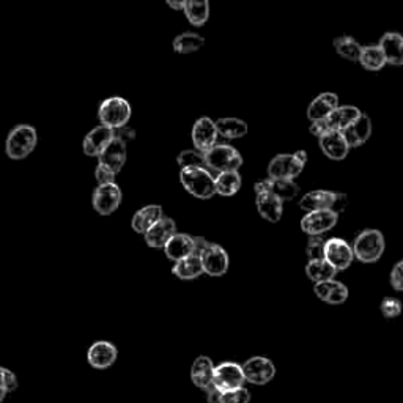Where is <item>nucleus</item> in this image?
I'll return each mask as SVG.
<instances>
[{
	"instance_id": "b1692460",
	"label": "nucleus",
	"mask_w": 403,
	"mask_h": 403,
	"mask_svg": "<svg viewBox=\"0 0 403 403\" xmlns=\"http://www.w3.org/2000/svg\"><path fill=\"white\" fill-rule=\"evenodd\" d=\"M256 204L260 216H262L265 221L273 224L281 221L283 213V200L273 196L270 192H260L257 194Z\"/></svg>"
},
{
	"instance_id": "473e14b6",
	"label": "nucleus",
	"mask_w": 403,
	"mask_h": 403,
	"mask_svg": "<svg viewBox=\"0 0 403 403\" xmlns=\"http://www.w3.org/2000/svg\"><path fill=\"white\" fill-rule=\"evenodd\" d=\"M216 126H218L219 136L226 139H241L248 134V123L240 118L235 117H226L216 120Z\"/></svg>"
},
{
	"instance_id": "79ce46f5",
	"label": "nucleus",
	"mask_w": 403,
	"mask_h": 403,
	"mask_svg": "<svg viewBox=\"0 0 403 403\" xmlns=\"http://www.w3.org/2000/svg\"><path fill=\"white\" fill-rule=\"evenodd\" d=\"M337 281H323V282H317L315 283V287H313V292H315V295L320 298L322 301H326L328 300V296L331 295L333 290L337 287Z\"/></svg>"
},
{
	"instance_id": "c85d7f7f",
	"label": "nucleus",
	"mask_w": 403,
	"mask_h": 403,
	"mask_svg": "<svg viewBox=\"0 0 403 403\" xmlns=\"http://www.w3.org/2000/svg\"><path fill=\"white\" fill-rule=\"evenodd\" d=\"M172 273L183 281H191L199 278L202 273H205L204 263H202V257L197 256V253H192L189 257L178 260V262H175L174 268H172Z\"/></svg>"
},
{
	"instance_id": "58836bf2",
	"label": "nucleus",
	"mask_w": 403,
	"mask_h": 403,
	"mask_svg": "<svg viewBox=\"0 0 403 403\" xmlns=\"http://www.w3.org/2000/svg\"><path fill=\"white\" fill-rule=\"evenodd\" d=\"M0 375H2V384H0V399L4 400L6 397V394L13 392L18 387V378L9 369L0 370Z\"/></svg>"
},
{
	"instance_id": "37998d69",
	"label": "nucleus",
	"mask_w": 403,
	"mask_h": 403,
	"mask_svg": "<svg viewBox=\"0 0 403 403\" xmlns=\"http://www.w3.org/2000/svg\"><path fill=\"white\" fill-rule=\"evenodd\" d=\"M115 172L109 169L108 166H104V164H100L98 162V166H96V170H95V177H96V180H98L100 184H108V183H115Z\"/></svg>"
},
{
	"instance_id": "f3484780",
	"label": "nucleus",
	"mask_w": 403,
	"mask_h": 403,
	"mask_svg": "<svg viewBox=\"0 0 403 403\" xmlns=\"http://www.w3.org/2000/svg\"><path fill=\"white\" fill-rule=\"evenodd\" d=\"M115 137V130L109 128L106 125H100L93 128L90 132L87 134L84 139V144H82V148H84V153L87 156H98L106 150V147L110 144L112 139Z\"/></svg>"
},
{
	"instance_id": "9d476101",
	"label": "nucleus",
	"mask_w": 403,
	"mask_h": 403,
	"mask_svg": "<svg viewBox=\"0 0 403 403\" xmlns=\"http://www.w3.org/2000/svg\"><path fill=\"white\" fill-rule=\"evenodd\" d=\"M325 258L330 262L335 270L343 271L352 265L355 258V251L345 240L342 238H331L326 241Z\"/></svg>"
},
{
	"instance_id": "5701e85b",
	"label": "nucleus",
	"mask_w": 403,
	"mask_h": 403,
	"mask_svg": "<svg viewBox=\"0 0 403 403\" xmlns=\"http://www.w3.org/2000/svg\"><path fill=\"white\" fill-rule=\"evenodd\" d=\"M164 252H166V256L170 260L178 262V260L189 257L194 252H196V240H194V236H189V235L175 234L170 238V241L166 244Z\"/></svg>"
},
{
	"instance_id": "cd10ccee",
	"label": "nucleus",
	"mask_w": 403,
	"mask_h": 403,
	"mask_svg": "<svg viewBox=\"0 0 403 403\" xmlns=\"http://www.w3.org/2000/svg\"><path fill=\"white\" fill-rule=\"evenodd\" d=\"M362 115V112L356 106H339L330 117L325 118L330 130L345 131L348 126H352L357 118Z\"/></svg>"
},
{
	"instance_id": "de8ad7c7",
	"label": "nucleus",
	"mask_w": 403,
	"mask_h": 403,
	"mask_svg": "<svg viewBox=\"0 0 403 403\" xmlns=\"http://www.w3.org/2000/svg\"><path fill=\"white\" fill-rule=\"evenodd\" d=\"M115 137L122 139L123 142H126V144H128L130 140H132L134 137H136V131H134L132 128H130V126H122V128L115 130Z\"/></svg>"
},
{
	"instance_id": "423d86ee",
	"label": "nucleus",
	"mask_w": 403,
	"mask_h": 403,
	"mask_svg": "<svg viewBox=\"0 0 403 403\" xmlns=\"http://www.w3.org/2000/svg\"><path fill=\"white\" fill-rule=\"evenodd\" d=\"M205 159L208 169L218 172V174L229 170H238L243 166V156L240 155V152L232 145L226 144H216L210 150L205 152Z\"/></svg>"
},
{
	"instance_id": "412c9836",
	"label": "nucleus",
	"mask_w": 403,
	"mask_h": 403,
	"mask_svg": "<svg viewBox=\"0 0 403 403\" xmlns=\"http://www.w3.org/2000/svg\"><path fill=\"white\" fill-rule=\"evenodd\" d=\"M126 156H128V153H126V142L118 137H114L110 144L106 147V150L98 156V159L100 164H104V166H108L109 169L114 170L115 174H118L125 166Z\"/></svg>"
},
{
	"instance_id": "f8f14e48",
	"label": "nucleus",
	"mask_w": 403,
	"mask_h": 403,
	"mask_svg": "<svg viewBox=\"0 0 403 403\" xmlns=\"http://www.w3.org/2000/svg\"><path fill=\"white\" fill-rule=\"evenodd\" d=\"M305 164L298 159V156L293 155H278L271 159L268 166V175L271 178H287V180H295L301 174Z\"/></svg>"
},
{
	"instance_id": "a19ab883",
	"label": "nucleus",
	"mask_w": 403,
	"mask_h": 403,
	"mask_svg": "<svg viewBox=\"0 0 403 403\" xmlns=\"http://www.w3.org/2000/svg\"><path fill=\"white\" fill-rule=\"evenodd\" d=\"M382 313L386 318H395L402 313V303L397 298H386L382 303Z\"/></svg>"
},
{
	"instance_id": "f257e3e1",
	"label": "nucleus",
	"mask_w": 403,
	"mask_h": 403,
	"mask_svg": "<svg viewBox=\"0 0 403 403\" xmlns=\"http://www.w3.org/2000/svg\"><path fill=\"white\" fill-rule=\"evenodd\" d=\"M183 188L196 199H211L216 192V178L206 167H186L180 172Z\"/></svg>"
},
{
	"instance_id": "7ed1b4c3",
	"label": "nucleus",
	"mask_w": 403,
	"mask_h": 403,
	"mask_svg": "<svg viewBox=\"0 0 403 403\" xmlns=\"http://www.w3.org/2000/svg\"><path fill=\"white\" fill-rule=\"evenodd\" d=\"M384 236L380 230L367 229L356 236L353 243L355 257L362 263H375L384 253Z\"/></svg>"
},
{
	"instance_id": "c9c22d12",
	"label": "nucleus",
	"mask_w": 403,
	"mask_h": 403,
	"mask_svg": "<svg viewBox=\"0 0 403 403\" xmlns=\"http://www.w3.org/2000/svg\"><path fill=\"white\" fill-rule=\"evenodd\" d=\"M335 273H337V270H335L326 258L309 260L308 266H305V274H308V278L315 283L334 279Z\"/></svg>"
},
{
	"instance_id": "39448f33",
	"label": "nucleus",
	"mask_w": 403,
	"mask_h": 403,
	"mask_svg": "<svg viewBox=\"0 0 403 403\" xmlns=\"http://www.w3.org/2000/svg\"><path fill=\"white\" fill-rule=\"evenodd\" d=\"M98 118L103 125L109 126L112 130H118L126 126L131 118L130 103L120 96H110L100 104Z\"/></svg>"
},
{
	"instance_id": "c756f323",
	"label": "nucleus",
	"mask_w": 403,
	"mask_h": 403,
	"mask_svg": "<svg viewBox=\"0 0 403 403\" xmlns=\"http://www.w3.org/2000/svg\"><path fill=\"white\" fill-rule=\"evenodd\" d=\"M184 16L192 26L202 27L210 18V2L208 0H186Z\"/></svg>"
},
{
	"instance_id": "ea45409f",
	"label": "nucleus",
	"mask_w": 403,
	"mask_h": 403,
	"mask_svg": "<svg viewBox=\"0 0 403 403\" xmlns=\"http://www.w3.org/2000/svg\"><path fill=\"white\" fill-rule=\"evenodd\" d=\"M251 394L246 387L222 392V403H249Z\"/></svg>"
},
{
	"instance_id": "f704fd0d",
	"label": "nucleus",
	"mask_w": 403,
	"mask_h": 403,
	"mask_svg": "<svg viewBox=\"0 0 403 403\" xmlns=\"http://www.w3.org/2000/svg\"><path fill=\"white\" fill-rule=\"evenodd\" d=\"M205 38L196 32H184L175 36L172 48L177 54H191V52H197L199 49L204 48Z\"/></svg>"
},
{
	"instance_id": "0eeeda50",
	"label": "nucleus",
	"mask_w": 403,
	"mask_h": 403,
	"mask_svg": "<svg viewBox=\"0 0 403 403\" xmlns=\"http://www.w3.org/2000/svg\"><path fill=\"white\" fill-rule=\"evenodd\" d=\"M246 382L263 386L271 382L276 375L274 364L263 356H253L243 364Z\"/></svg>"
},
{
	"instance_id": "09e8293b",
	"label": "nucleus",
	"mask_w": 403,
	"mask_h": 403,
	"mask_svg": "<svg viewBox=\"0 0 403 403\" xmlns=\"http://www.w3.org/2000/svg\"><path fill=\"white\" fill-rule=\"evenodd\" d=\"M206 399L208 403H222V391L213 384L206 389Z\"/></svg>"
},
{
	"instance_id": "4468645a",
	"label": "nucleus",
	"mask_w": 403,
	"mask_h": 403,
	"mask_svg": "<svg viewBox=\"0 0 403 403\" xmlns=\"http://www.w3.org/2000/svg\"><path fill=\"white\" fill-rule=\"evenodd\" d=\"M202 263H204L205 274L219 278L229 271V253L224 251L219 244L210 243V246L202 252Z\"/></svg>"
},
{
	"instance_id": "8fccbe9b",
	"label": "nucleus",
	"mask_w": 403,
	"mask_h": 403,
	"mask_svg": "<svg viewBox=\"0 0 403 403\" xmlns=\"http://www.w3.org/2000/svg\"><path fill=\"white\" fill-rule=\"evenodd\" d=\"M194 240H196V252L194 253L202 256V252H204L208 246H210V243H208L205 238H200V236H194Z\"/></svg>"
},
{
	"instance_id": "4be33fe9",
	"label": "nucleus",
	"mask_w": 403,
	"mask_h": 403,
	"mask_svg": "<svg viewBox=\"0 0 403 403\" xmlns=\"http://www.w3.org/2000/svg\"><path fill=\"white\" fill-rule=\"evenodd\" d=\"M214 364L208 356H199L196 361L192 362L191 367V380L200 389L206 391L208 387L214 384Z\"/></svg>"
},
{
	"instance_id": "c03bdc74",
	"label": "nucleus",
	"mask_w": 403,
	"mask_h": 403,
	"mask_svg": "<svg viewBox=\"0 0 403 403\" xmlns=\"http://www.w3.org/2000/svg\"><path fill=\"white\" fill-rule=\"evenodd\" d=\"M347 298H348V288L343 286L342 282H339L337 287H335L331 292V295L328 296L326 303H330V304H342V303L347 301Z\"/></svg>"
},
{
	"instance_id": "e433bc0d",
	"label": "nucleus",
	"mask_w": 403,
	"mask_h": 403,
	"mask_svg": "<svg viewBox=\"0 0 403 403\" xmlns=\"http://www.w3.org/2000/svg\"><path fill=\"white\" fill-rule=\"evenodd\" d=\"M177 164L182 169L186 167H206V159H205V153L200 150H183L177 158Z\"/></svg>"
},
{
	"instance_id": "7c9ffc66",
	"label": "nucleus",
	"mask_w": 403,
	"mask_h": 403,
	"mask_svg": "<svg viewBox=\"0 0 403 403\" xmlns=\"http://www.w3.org/2000/svg\"><path fill=\"white\" fill-rule=\"evenodd\" d=\"M241 188V175L238 170L221 172L216 177V192L222 197H232Z\"/></svg>"
},
{
	"instance_id": "49530a36",
	"label": "nucleus",
	"mask_w": 403,
	"mask_h": 403,
	"mask_svg": "<svg viewBox=\"0 0 403 403\" xmlns=\"http://www.w3.org/2000/svg\"><path fill=\"white\" fill-rule=\"evenodd\" d=\"M309 131H310L312 136H315V137L320 139L323 136V134L330 131V126H328L326 120H315V122H310Z\"/></svg>"
},
{
	"instance_id": "1a4fd4ad",
	"label": "nucleus",
	"mask_w": 403,
	"mask_h": 403,
	"mask_svg": "<svg viewBox=\"0 0 403 403\" xmlns=\"http://www.w3.org/2000/svg\"><path fill=\"white\" fill-rule=\"evenodd\" d=\"M122 204V191L117 183L100 184L93 192V208L103 216L114 213Z\"/></svg>"
},
{
	"instance_id": "20e7f679",
	"label": "nucleus",
	"mask_w": 403,
	"mask_h": 403,
	"mask_svg": "<svg viewBox=\"0 0 403 403\" xmlns=\"http://www.w3.org/2000/svg\"><path fill=\"white\" fill-rule=\"evenodd\" d=\"M348 205V199L345 194L333 192V191H310L301 199L300 206L305 213L317 210H333L335 213H342Z\"/></svg>"
},
{
	"instance_id": "3c124183",
	"label": "nucleus",
	"mask_w": 403,
	"mask_h": 403,
	"mask_svg": "<svg viewBox=\"0 0 403 403\" xmlns=\"http://www.w3.org/2000/svg\"><path fill=\"white\" fill-rule=\"evenodd\" d=\"M166 2H167V5L170 6L172 10H177V11L184 10L186 0H166Z\"/></svg>"
},
{
	"instance_id": "a878e982",
	"label": "nucleus",
	"mask_w": 403,
	"mask_h": 403,
	"mask_svg": "<svg viewBox=\"0 0 403 403\" xmlns=\"http://www.w3.org/2000/svg\"><path fill=\"white\" fill-rule=\"evenodd\" d=\"M372 120L367 114H362L357 120L352 125L348 126V128L343 132V136L348 140V144L352 148L356 147H361L364 145L365 142H367L372 136Z\"/></svg>"
},
{
	"instance_id": "2f4dec72",
	"label": "nucleus",
	"mask_w": 403,
	"mask_h": 403,
	"mask_svg": "<svg viewBox=\"0 0 403 403\" xmlns=\"http://www.w3.org/2000/svg\"><path fill=\"white\" fill-rule=\"evenodd\" d=\"M360 63L362 68L369 71H380L387 65V61L380 44H369V46H362Z\"/></svg>"
},
{
	"instance_id": "6e6552de",
	"label": "nucleus",
	"mask_w": 403,
	"mask_h": 403,
	"mask_svg": "<svg viewBox=\"0 0 403 403\" xmlns=\"http://www.w3.org/2000/svg\"><path fill=\"white\" fill-rule=\"evenodd\" d=\"M244 382L243 365L236 362H222L214 370V386L222 392L243 387Z\"/></svg>"
},
{
	"instance_id": "4c0bfd02",
	"label": "nucleus",
	"mask_w": 403,
	"mask_h": 403,
	"mask_svg": "<svg viewBox=\"0 0 403 403\" xmlns=\"http://www.w3.org/2000/svg\"><path fill=\"white\" fill-rule=\"evenodd\" d=\"M325 248L326 241L323 240L322 235H310L305 253H308L309 260H322L325 258Z\"/></svg>"
},
{
	"instance_id": "393cba45",
	"label": "nucleus",
	"mask_w": 403,
	"mask_h": 403,
	"mask_svg": "<svg viewBox=\"0 0 403 403\" xmlns=\"http://www.w3.org/2000/svg\"><path fill=\"white\" fill-rule=\"evenodd\" d=\"M386 61L394 66H403V35L399 32H387L380 40Z\"/></svg>"
},
{
	"instance_id": "a211bd4d",
	"label": "nucleus",
	"mask_w": 403,
	"mask_h": 403,
	"mask_svg": "<svg viewBox=\"0 0 403 403\" xmlns=\"http://www.w3.org/2000/svg\"><path fill=\"white\" fill-rule=\"evenodd\" d=\"M117 356H118V352L114 343L100 340V342H95L93 345L88 348L87 360L92 367L103 370V369H109L110 365L117 361Z\"/></svg>"
},
{
	"instance_id": "bb28decb",
	"label": "nucleus",
	"mask_w": 403,
	"mask_h": 403,
	"mask_svg": "<svg viewBox=\"0 0 403 403\" xmlns=\"http://www.w3.org/2000/svg\"><path fill=\"white\" fill-rule=\"evenodd\" d=\"M164 218L162 208L159 205H147L132 216L131 226L136 234H145L156 222Z\"/></svg>"
},
{
	"instance_id": "6ab92c4d",
	"label": "nucleus",
	"mask_w": 403,
	"mask_h": 403,
	"mask_svg": "<svg viewBox=\"0 0 403 403\" xmlns=\"http://www.w3.org/2000/svg\"><path fill=\"white\" fill-rule=\"evenodd\" d=\"M177 234L175 222L170 218H164L155 224L152 229H148L144 234L145 243L155 249H164L166 244L170 241V238Z\"/></svg>"
},
{
	"instance_id": "72a5a7b5",
	"label": "nucleus",
	"mask_w": 403,
	"mask_h": 403,
	"mask_svg": "<svg viewBox=\"0 0 403 403\" xmlns=\"http://www.w3.org/2000/svg\"><path fill=\"white\" fill-rule=\"evenodd\" d=\"M333 44L335 52H337L340 57L347 58L350 62H360L362 46L353 38V36L348 35L337 36V38H334Z\"/></svg>"
},
{
	"instance_id": "aec40b11",
	"label": "nucleus",
	"mask_w": 403,
	"mask_h": 403,
	"mask_svg": "<svg viewBox=\"0 0 403 403\" xmlns=\"http://www.w3.org/2000/svg\"><path fill=\"white\" fill-rule=\"evenodd\" d=\"M339 108V96L331 92L320 93L317 98L309 104L308 108V117L310 122L315 120H325L330 117V114Z\"/></svg>"
},
{
	"instance_id": "a18cd8bd",
	"label": "nucleus",
	"mask_w": 403,
	"mask_h": 403,
	"mask_svg": "<svg viewBox=\"0 0 403 403\" xmlns=\"http://www.w3.org/2000/svg\"><path fill=\"white\" fill-rule=\"evenodd\" d=\"M391 283L395 290L403 292V260H400V262L392 268Z\"/></svg>"
},
{
	"instance_id": "f03ea898",
	"label": "nucleus",
	"mask_w": 403,
	"mask_h": 403,
	"mask_svg": "<svg viewBox=\"0 0 403 403\" xmlns=\"http://www.w3.org/2000/svg\"><path fill=\"white\" fill-rule=\"evenodd\" d=\"M36 142H38V132L31 125H18L10 131L9 137H6L5 150L9 158L11 159H24L31 155Z\"/></svg>"
},
{
	"instance_id": "2eb2a0df",
	"label": "nucleus",
	"mask_w": 403,
	"mask_h": 403,
	"mask_svg": "<svg viewBox=\"0 0 403 403\" xmlns=\"http://www.w3.org/2000/svg\"><path fill=\"white\" fill-rule=\"evenodd\" d=\"M318 142L322 152L328 158L334 161L345 159L347 155L350 153V148H352L345 136H343V132L335 130H330L326 134H323V136L318 139Z\"/></svg>"
},
{
	"instance_id": "ddd939ff",
	"label": "nucleus",
	"mask_w": 403,
	"mask_h": 403,
	"mask_svg": "<svg viewBox=\"0 0 403 403\" xmlns=\"http://www.w3.org/2000/svg\"><path fill=\"white\" fill-rule=\"evenodd\" d=\"M218 136H219V132H218L216 122H213L211 118H208V117L199 118V120L192 126L191 137L194 142V147L204 153L216 145Z\"/></svg>"
},
{
	"instance_id": "9b49d317",
	"label": "nucleus",
	"mask_w": 403,
	"mask_h": 403,
	"mask_svg": "<svg viewBox=\"0 0 403 403\" xmlns=\"http://www.w3.org/2000/svg\"><path fill=\"white\" fill-rule=\"evenodd\" d=\"M339 213L333 210H317L305 213L301 221L303 232L308 235H323L337 224Z\"/></svg>"
},
{
	"instance_id": "dca6fc26",
	"label": "nucleus",
	"mask_w": 403,
	"mask_h": 403,
	"mask_svg": "<svg viewBox=\"0 0 403 403\" xmlns=\"http://www.w3.org/2000/svg\"><path fill=\"white\" fill-rule=\"evenodd\" d=\"M253 189H256V194L270 192L283 202L295 199L298 196V192H300V188H298V184L293 180H287V178H271V177L266 178V180L258 182Z\"/></svg>"
}]
</instances>
